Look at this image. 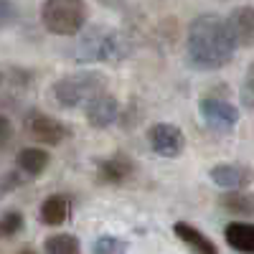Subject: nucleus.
Instances as JSON below:
<instances>
[{
  "mask_svg": "<svg viewBox=\"0 0 254 254\" xmlns=\"http://www.w3.org/2000/svg\"><path fill=\"white\" fill-rule=\"evenodd\" d=\"M188 61L201 71H216L234 59L237 44L226 20L216 13H203L190 20L186 36Z\"/></svg>",
  "mask_w": 254,
  "mask_h": 254,
  "instance_id": "obj_1",
  "label": "nucleus"
},
{
  "mask_svg": "<svg viewBox=\"0 0 254 254\" xmlns=\"http://www.w3.org/2000/svg\"><path fill=\"white\" fill-rule=\"evenodd\" d=\"M127 41L122 33L112 28H92L81 36L76 46V61H99V64H117L127 56Z\"/></svg>",
  "mask_w": 254,
  "mask_h": 254,
  "instance_id": "obj_2",
  "label": "nucleus"
},
{
  "mask_svg": "<svg viewBox=\"0 0 254 254\" xmlns=\"http://www.w3.org/2000/svg\"><path fill=\"white\" fill-rule=\"evenodd\" d=\"M99 92H104V76L97 71H79V74L61 76L51 87L54 102L64 110H74L79 104H87Z\"/></svg>",
  "mask_w": 254,
  "mask_h": 254,
  "instance_id": "obj_3",
  "label": "nucleus"
},
{
  "mask_svg": "<svg viewBox=\"0 0 254 254\" xmlns=\"http://www.w3.org/2000/svg\"><path fill=\"white\" fill-rule=\"evenodd\" d=\"M41 23L56 36H76L87 23L84 0H46L41 8Z\"/></svg>",
  "mask_w": 254,
  "mask_h": 254,
  "instance_id": "obj_4",
  "label": "nucleus"
},
{
  "mask_svg": "<svg viewBox=\"0 0 254 254\" xmlns=\"http://www.w3.org/2000/svg\"><path fill=\"white\" fill-rule=\"evenodd\" d=\"M198 115L206 127L214 132H231L239 122V110L231 102L216 99V97H203L198 99Z\"/></svg>",
  "mask_w": 254,
  "mask_h": 254,
  "instance_id": "obj_5",
  "label": "nucleus"
},
{
  "mask_svg": "<svg viewBox=\"0 0 254 254\" xmlns=\"http://www.w3.org/2000/svg\"><path fill=\"white\" fill-rule=\"evenodd\" d=\"M147 142H150L153 153L160 155V158H178L186 147V137L183 132L178 130L176 125L171 122H158L150 127L147 132Z\"/></svg>",
  "mask_w": 254,
  "mask_h": 254,
  "instance_id": "obj_6",
  "label": "nucleus"
},
{
  "mask_svg": "<svg viewBox=\"0 0 254 254\" xmlns=\"http://www.w3.org/2000/svg\"><path fill=\"white\" fill-rule=\"evenodd\" d=\"M26 130L33 140L44 142V145H59L69 137V127L44 112H31L26 117Z\"/></svg>",
  "mask_w": 254,
  "mask_h": 254,
  "instance_id": "obj_7",
  "label": "nucleus"
},
{
  "mask_svg": "<svg viewBox=\"0 0 254 254\" xmlns=\"http://www.w3.org/2000/svg\"><path fill=\"white\" fill-rule=\"evenodd\" d=\"M84 110H87V122L97 130H104V127H110L117 122L120 117V102L107 94V92H99L94 94L87 104H84Z\"/></svg>",
  "mask_w": 254,
  "mask_h": 254,
  "instance_id": "obj_8",
  "label": "nucleus"
},
{
  "mask_svg": "<svg viewBox=\"0 0 254 254\" xmlns=\"http://www.w3.org/2000/svg\"><path fill=\"white\" fill-rule=\"evenodd\" d=\"M135 163L132 158H127L122 153L112 155V158H99L97 160V178L102 183H110V186H120V183H127L132 176H135Z\"/></svg>",
  "mask_w": 254,
  "mask_h": 254,
  "instance_id": "obj_9",
  "label": "nucleus"
},
{
  "mask_svg": "<svg viewBox=\"0 0 254 254\" xmlns=\"http://www.w3.org/2000/svg\"><path fill=\"white\" fill-rule=\"evenodd\" d=\"M226 26L231 31V38H234L237 46L252 49L254 46V5H239L229 13Z\"/></svg>",
  "mask_w": 254,
  "mask_h": 254,
  "instance_id": "obj_10",
  "label": "nucleus"
},
{
  "mask_svg": "<svg viewBox=\"0 0 254 254\" xmlns=\"http://www.w3.org/2000/svg\"><path fill=\"white\" fill-rule=\"evenodd\" d=\"M252 171L247 165H237V163H221V165H214L211 168L208 178L214 181L219 188H226V190H242L252 183Z\"/></svg>",
  "mask_w": 254,
  "mask_h": 254,
  "instance_id": "obj_11",
  "label": "nucleus"
},
{
  "mask_svg": "<svg viewBox=\"0 0 254 254\" xmlns=\"http://www.w3.org/2000/svg\"><path fill=\"white\" fill-rule=\"evenodd\" d=\"M173 231H176V237L193 252V254H219V247L211 242L203 231H198L193 224H188V221H176L173 224Z\"/></svg>",
  "mask_w": 254,
  "mask_h": 254,
  "instance_id": "obj_12",
  "label": "nucleus"
},
{
  "mask_svg": "<svg viewBox=\"0 0 254 254\" xmlns=\"http://www.w3.org/2000/svg\"><path fill=\"white\" fill-rule=\"evenodd\" d=\"M38 216H41V224H46V226H61L71 216V201L61 193H54L41 203Z\"/></svg>",
  "mask_w": 254,
  "mask_h": 254,
  "instance_id": "obj_13",
  "label": "nucleus"
},
{
  "mask_svg": "<svg viewBox=\"0 0 254 254\" xmlns=\"http://www.w3.org/2000/svg\"><path fill=\"white\" fill-rule=\"evenodd\" d=\"M226 244L242 254H254V224L249 221H231L224 229Z\"/></svg>",
  "mask_w": 254,
  "mask_h": 254,
  "instance_id": "obj_14",
  "label": "nucleus"
},
{
  "mask_svg": "<svg viewBox=\"0 0 254 254\" xmlns=\"http://www.w3.org/2000/svg\"><path fill=\"white\" fill-rule=\"evenodd\" d=\"M18 168H20V173H26V176H41L49 168L51 163V155L46 150H41V147H26V150H20L18 153Z\"/></svg>",
  "mask_w": 254,
  "mask_h": 254,
  "instance_id": "obj_15",
  "label": "nucleus"
},
{
  "mask_svg": "<svg viewBox=\"0 0 254 254\" xmlns=\"http://www.w3.org/2000/svg\"><path fill=\"white\" fill-rule=\"evenodd\" d=\"M221 206L237 216H254V196L242 190H229L221 196Z\"/></svg>",
  "mask_w": 254,
  "mask_h": 254,
  "instance_id": "obj_16",
  "label": "nucleus"
},
{
  "mask_svg": "<svg viewBox=\"0 0 254 254\" xmlns=\"http://www.w3.org/2000/svg\"><path fill=\"white\" fill-rule=\"evenodd\" d=\"M44 254H81V247L74 234H54L46 239Z\"/></svg>",
  "mask_w": 254,
  "mask_h": 254,
  "instance_id": "obj_17",
  "label": "nucleus"
},
{
  "mask_svg": "<svg viewBox=\"0 0 254 254\" xmlns=\"http://www.w3.org/2000/svg\"><path fill=\"white\" fill-rule=\"evenodd\" d=\"M127 252H130V244L115 234H102L92 244V254H127Z\"/></svg>",
  "mask_w": 254,
  "mask_h": 254,
  "instance_id": "obj_18",
  "label": "nucleus"
},
{
  "mask_svg": "<svg viewBox=\"0 0 254 254\" xmlns=\"http://www.w3.org/2000/svg\"><path fill=\"white\" fill-rule=\"evenodd\" d=\"M20 229H23V214H18V211H8V214L0 216V239L15 237Z\"/></svg>",
  "mask_w": 254,
  "mask_h": 254,
  "instance_id": "obj_19",
  "label": "nucleus"
},
{
  "mask_svg": "<svg viewBox=\"0 0 254 254\" xmlns=\"http://www.w3.org/2000/svg\"><path fill=\"white\" fill-rule=\"evenodd\" d=\"M18 20V5L13 0H0V31L13 26Z\"/></svg>",
  "mask_w": 254,
  "mask_h": 254,
  "instance_id": "obj_20",
  "label": "nucleus"
},
{
  "mask_svg": "<svg viewBox=\"0 0 254 254\" xmlns=\"http://www.w3.org/2000/svg\"><path fill=\"white\" fill-rule=\"evenodd\" d=\"M10 132H13V125H10V120L0 115V142H5V140L10 137Z\"/></svg>",
  "mask_w": 254,
  "mask_h": 254,
  "instance_id": "obj_21",
  "label": "nucleus"
},
{
  "mask_svg": "<svg viewBox=\"0 0 254 254\" xmlns=\"http://www.w3.org/2000/svg\"><path fill=\"white\" fill-rule=\"evenodd\" d=\"M15 186H18L15 176H3V178H0V196L8 193V190H10V188H15Z\"/></svg>",
  "mask_w": 254,
  "mask_h": 254,
  "instance_id": "obj_22",
  "label": "nucleus"
},
{
  "mask_svg": "<svg viewBox=\"0 0 254 254\" xmlns=\"http://www.w3.org/2000/svg\"><path fill=\"white\" fill-rule=\"evenodd\" d=\"M247 87L254 92V64H252V66H249V71H247Z\"/></svg>",
  "mask_w": 254,
  "mask_h": 254,
  "instance_id": "obj_23",
  "label": "nucleus"
},
{
  "mask_svg": "<svg viewBox=\"0 0 254 254\" xmlns=\"http://www.w3.org/2000/svg\"><path fill=\"white\" fill-rule=\"evenodd\" d=\"M18 254H36V252H33V249H20Z\"/></svg>",
  "mask_w": 254,
  "mask_h": 254,
  "instance_id": "obj_24",
  "label": "nucleus"
},
{
  "mask_svg": "<svg viewBox=\"0 0 254 254\" xmlns=\"http://www.w3.org/2000/svg\"><path fill=\"white\" fill-rule=\"evenodd\" d=\"M0 84H3V71H0Z\"/></svg>",
  "mask_w": 254,
  "mask_h": 254,
  "instance_id": "obj_25",
  "label": "nucleus"
}]
</instances>
